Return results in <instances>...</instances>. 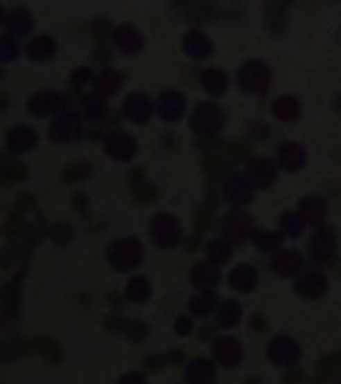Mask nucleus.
Instances as JSON below:
<instances>
[{"instance_id": "1a4fd4ad", "label": "nucleus", "mask_w": 341, "mask_h": 384, "mask_svg": "<svg viewBox=\"0 0 341 384\" xmlns=\"http://www.w3.org/2000/svg\"><path fill=\"white\" fill-rule=\"evenodd\" d=\"M252 232H254V223H252L249 215L229 213L224 218V235H227L229 243H246L252 237Z\"/></svg>"}, {"instance_id": "473e14b6", "label": "nucleus", "mask_w": 341, "mask_h": 384, "mask_svg": "<svg viewBox=\"0 0 341 384\" xmlns=\"http://www.w3.org/2000/svg\"><path fill=\"white\" fill-rule=\"evenodd\" d=\"M216 319H218V327H235L241 322V305L232 302V300L221 302L218 311H216Z\"/></svg>"}, {"instance_id": "c9c22d12", "label": "nucleus", "mask_w": 341, "mask_h": 384, "mask_svg": "<svg viewBox=\"0 0 341 384\" xmlns=\"http://www.w3.org/2000/svg\"><path fill=\"white\" fill-rule=\"evenodd\" d=\"M232 259V243L229 240H213L208 243V262H213L216 267Z\"/></svg>"}, {"instance_id": "72a5a7b5", "label": "nucleus", "mask_w": 341, "mask_h": 384, "mask_svg": "<svg viewBox=\"0 0 341 384\" xmlns=\"http://www.w3.org/2000/svg\"><path fill=\"white\" fill-rule=\"evenodd\" d=\"M98 87H101V95H115L123 87V74L115 68H104L98 74Z\"/></svg>"}, {"instance_id": "bb28decb", "label": "nucleus", "mask_w": 341, "mask_h": 384, "mask_svg": "<svg viewBox=\"0 0 341 384\" xmlns=\"http://www.w3.org/2000/svg\"><path fill=\"white\" fill-rule=\"evenodd\" d=\"M325 213H328V205H325L322 196H306V199H300V218L303 221L317 223V221L325 218Z\"/></svg>"}, {"instance_id": "0eeeda50", "label": "nucleus", "mask_w": 341, "mask_h": 384, "mask_svg": "<svg viewBox=\"0 0 341 384\" xmlns=\"http://www.w3.org/2000/svg\"><path fill=\"white\" fill-rule=\"evenodd\" d=\"M308 251H311V259L320 262V264L333 262V256H336V235H333V229H320L311 237Z\"/></svg>"}, {"instance_id": "2f4dec72", "label": "nucleus", "mask_w": 341, "mask_h": 384, "mask_svg": "<svg viewBox=\"0 0 341 384\" xmlns=\"http://www.w3.org/2000/svg\"><path fill=\"white\" fill-rule=\"evenodd\" d=\"M284 17H287V6L284 3H270L265 8V25L270 28V33H281L284 30Z\"/></svg>"}, {"instance_id": "393cba45", "label": "nucleus", "mask_w": 341, "mask_h": 384, "mask_svg": "<svg viewBox=\"0 0 341 384\" xmlns=\"http://www.w3.org/2000/svg\"><path fill=\"white\" fill-rule=\"evenodd\" d=\"M300 264H303V256L298 251H281V254H276V259L270 262L273 273H279V275H295L300 270Z\"/></svg>"}, {"instance_id": "b1692460", "label": "nucleus", "mask_w": 341, "mask_h": 384, "mask_svg": "<svg viewBox=\"0 0 341 384\" xmlns=\"http://www.w3.org/2000/svg\"><path fill=\"white\" fill-rule=\"evenodd\" d=\"M229 284H232V289H238V292H252L256 286V270L252 264H238V267L229 273Z\"/></svg>"}, {"instance_id": "8fccbe9b", "label": "nucleus", "mask_w": 341, "mask_h": 384, "mask_svg": "<svg viewBox=\"0 0 341 384\" xmlns=\"http://www.w3.org/2000/svg\"><path fill=\"white\" fill-rule=\"evenodd\" d=\"M33 202H36V199H33V194H19V196H17V202H14V213L11 215H25L30 208H33Z\"/></svg>"}, {"instance_id": "39448f33", "label": "nucleus", "mask_w": 341, "mask_h": 384, "mask_svg": "<svg viewBox=\"0 0 341 384\" xmlns=\"http://www.w3.org/2000/svg\"><path fill=\"white\" fill-rule=\"evenodd\" d=\"M80 134H82V128H80V118H77L74 112H63V115H58L55 123L49 126V139H52V142H60V145H71V142H77Z\"/></svg>"}, {"instance_id": "13d9d810", "label": "nucleus", "mask_w": 341, "mask_h": 384, "mask_svg": "<svg viewBox=\"0 0 341 384\" xmlns=\"http://www.w3.org/2000/svg\"><path fill=\"white\" fill-rule=\"evenodd\" d=\"M170 360H172V363H183V351H172Z\"/></svg>"}, {"instance_id": "ddd939ff", "label": "nucleus", "mask_w": 341, "mask_h": 384, "mask_svg": "<svg viewBox=\"0 0 341 384\" xmlns=\"http://www.w3.org/2000/svg\"><path fill=\"white\" fill-rule=\"evenodd\" d=\"M128 188H131L134 202H139V205H145V202L156 199V185H153V183H148L145 170H131L128 172Z\"/></svg>"}, {"instance_id": "9b49d317", "label": "nucleus", "mask_w": 341, "mask_h": 384, "mask_svg": "<svg viewBox=\"0 0 341 384\" xmlns=\"http://www.w3.org/2000/svg\"><path fill=\"white\" fill-rule=\"evenodd\" d=\"M104 147H107V153H110L115 161H128V158H134V153H137V142H134L128 134H123V131H112V134L107 136Z\"/></svg>"}, {"instance_id": "2eb2a0df", "label": "nucleus", "mask_w": 341, "mask_h": 384, "mask_svg": "<svg viewBox=\"0 0 341 384\" xmlns=\"http://www.w3.org/2000/svg\"><path fill=\"white\" fill-rule=\"evenodd\" d=\"M295 292L306 300L322 298V295L328 292V278H325L322 273H306L298 284H295Z\"/></svg>"}, {"instance_id": "f03ea898", "label": "nucleus", "mask_w": 341, "mask_h": 384, "mask_svg": "<svg viewBox=\"0 0 341 384\" xmlns=\"http://www.w3.org/2000/svg\"><path fill=\"white\" fill-rule=\"evenodd\" d=\"M150 235H153V243L161 246V248H172L180 243V223L177 218L170 213H159L150 221Z\"/></svg>"}, {"instance_id": "cd10ccee", "label": "nucleus", "mask_w": 341, "mask_h": 384, "mask_svg": "<svg viewBox=\"0 0 341 384\" xmlns=\"http://www.w3.org/2000/svg\"><path fill=\"white\" fill-rule=\"evenodd\" d=\"M218 281H221V278H218V270H216L213 262H202V264H197V267L191 270V284H194V286L211 289Z\"/></svg>"}, {"instance_id": "412c9836", "label": "nucleus", "mask_w": 341, "mask_h": 384, "mask_svg": "<svg viewBox=\"0 0 341 384\" xmlns=\"http://www.w3.org/2000/svg\"><path fill=\"white\" fill-rule=\"evenodd\" d=\"M183 49H186L189 57H194V60H205V57H211L213 44H211V39H208L205 33L191 30V33H186V39H183Z\"/></svg>"}, {"instance_id": "f3484780", "label": "nucleus", "mask_w": 341, "mask_h": 384, "mask_svg": "<svg viewBox=\"0 0 341 384\" xmlns=\"http://www.w3.org/2000/svg\"><path fill=\"white\" fill-rule=\"evenodd\" d=\"M224 194H227V199L235 202V205L252 202V183H249V177H246V174H232V177L224 183Z\"/></svg>"}, {"instance_id": "7ed1b4c3", "label": "nucleus", "mask_w": 341, "mask_h": 384, "mask_svg": "<svg viewBox=\"0 0 341 384\" xmlns=\"http://www.w3.org/2000/svg\"><path fill=\"white\" fill-rule=\"evenodd\" d=\"M224 126V112L213 104H200L191 115V128L202 136H216Z\"/></svg>"}, {"instance_id": "37998d69", "label": "nucleus", "mask_w": 341, "mask_h": 384, "mask_svg": "<svg viewBox=\"0 0 341 384\" xmlns=\"http://www.w3.org/2000/svg\"><path fill=\"white\" fill-rule=\"evenodd\" d=\"M82 107H85L87 118H101L104 115V98H101V93H87L85 98H82Z\"/></svg>"}, {"instance_id": "a19ab883", "label": "nucleus", "mask_w": 341, "mask_h": 384, "mask_svg": "<svg viewBox=\"0 0 341 384\" xmlns=\"http://www.w3.org/2000/svg\"><path fill=\"white\" fill-rule=\"evenodd\" d=\"M85 177H90V164L87 161H74V164H69L63 170V180L66 183H77V180H85Z\"/></svg>"}, {"instance_id": "6ab92c4d", "label": "nucleus", "mask_w": 341, "mask_h": 384, "mask_svg": "<svg viewBox=\"0 0 341 384\" xmlns=\"http://www.w3.org/2000/svg\"><path fill=\"white\" fill-rule=\"evenodd\" d=\"M28 109H30V115H36V118H46V115H52V112H58V109H63V98L58 95V93H36L30 101H28Z\"/></svg>"}, {"instance_id": "c756f323", "label": "nucleus", "mask_w": 341, "mask_h": 384, "mask_svg": "<svg viewBox=\"0 0 341 384\" xmlns=\"http://www.w3.org/2000/svg\"><path fill=\"white\" fill-rule=\"evenodd\" d=\"M180 11L186 14V19H194V22H211L216 17V6L211 3H186L180 6Z\"/></svg>"}, {"instance_id": "6e6552de", "label": "nucleus", "mask_w": 341, "mask_h": 384, "mask_svg": "<svg viewBox=\"0 0 341 384\" xmlns=\"http://www.w3.org/2000/svg\"><path fill=\"white\" fill-rule=\"evenodd\" d=\"M22 354H39L49 365H58L63 360V349L52 338H25L22 341Z\"/></svg>"}, {"instance_id": "4be33fe9", "label": "nucleus", "mask_w": 341, "mask_h": 384, "mask_svg": "<svg viewBox=\"0 0 341 384\" xmlns=\"http://www.w3.org/2000/svg\"><path fill=\"white\" fill-rule=\"evenodd\" d=\"M279 164L287 172H298L306 164V150L300 147L298 142H284L279 147Z\"/></svg>"}, {"instance_id": "a878e982", "label": "nucleus", "mask_w": 341, "mask_h": 384, "mask_svg": "<svg viewBox=\"0 0 341 384\" xmlns=\"http://www.w3.org/2000/svg\"><path fill=\"white\" fill-rule=\"evenodd\" d=\"M298 115H300V101L295 95H281V98L273 101V118L290 123V120H295Z\"/></svg>"}, {"instance_id": "ea45409f", "label": "nucleus", "mask_w": 341, "mask_h": 384, "mask_svg": "<svg viewBox=\"0 0 341 384\" xmlns=\"http://www.w3.org/2000/svg\"><path fill=\"white\" fill-rule=\"evenodd\" d=\"M126 295H128V300H134V302H145V300L150 298V284H148V278H134V281L128 284Z\"/></svg>"}, {"instance_id": "c85d7f7f", "label": "nucleus", "mask_w": 341, "mask_h": 384, "mask_svg": "<svg viewBox=\"0 0 341 384\" xmlns=\"http://www.w3.org/2000/svg\"><path fill=\"white\" fill-rule=\"evenodd\" d=\"M55 49H58V46H55V39H52V36H39V39H33V42L28 44L25 52H28L30 60H49V57L55 55Z\"/></svg>"}, {"instance_id": "9d476101", "label": "nucleus", "mask_w": 341, "mask_h": 384, "mask_svg": "<svg viewBox=\"0 0 341 384\" xmlns=\"http://www.w3.org/2000/svg\"><path fill=\"white\" fill-rule=\"evenodd\" d=\"M246 177L256 188H270L276 183V167L268 158H252L249 167H246Z\"/></svg>"}, {"instance_id": "09e8293b", "label": "nucleus", "mask_w": 341, "mask_h": 384, "mask_svg": "<svg viewBox=\"0 0 341 384\" xmlns=\"http://www.w3.org/2000/svg\"><path fill=\"white\" fill-rule=\"evenodd\" d=\"M17 55H19V46L14 44V39H3V42H0V57H3V63L14 60Z\"/></svg>"}, {"instance_id": "aec40b11", "label": "nucleus", "mask_w": 341, "mask_h": 384, "mask_svg": "<svg viewBox=\"0 0 341 384\" xmlns=\"http://www.w3.org/2000/svg\"><path fill=\"white\" fill-rule=\"evenodd\" d=\"M123 112H126L128 120H134V123H145V120L153 115V104H150V98H148L145 93H134V95H128L126 98Z\"/></svg>"}, {"instance_id": "5fc2aeb1", "label": "nucleus", "mask_w": 341, "mask_h": 384, "mask_svg": "<svg viewBox=\"0 0 341 384\" xmlns=\"http://www.w3.org/2000/svg\"><path fill=\"white\" fill-rule=\"evenodd\" d=\"M74 208L80 210L82 215H87V199H85V194H74Z\"/></svg>"}, {"instance_id": "f704fd0d", "label": "nucleus", "mask_w": 341, "mask_h": 384, "mask_svg": "<svg viewBox=\"0 0 341 384\" xmlns=\"http://www.w3.org/2000/svg\"><path fill=\"white\" fill-rule=\"evenodd\" d=\"M202 87H205L211 95H224V90H227V74L218 71V68H208V71L202 74Z\"/></svg>"}, {"instance_id": "a18cd8bd", "label": "nucleus", "mask_w": 341, "mask_h": 384, "mask_svg": "<svg viewBox=\"0 0 341 384\" xmlns=\"http://www.w3.org/2000/svg\"><path fill=\"white\" fill-rule=\"evenodd\" d=\"M303 218L300 215H295V213H284L281 215V229L290 235V237H300V232H303Z\"/></svg>"}, {"instance_id": "bf43d9fd", "label": "nucleus", "mask_w": 341, "mask_h": 384, "mask_svg": "<svg viewBox=\"0 0 341 384\" xmlns=\"http://www.w3.org/2000/svg\"><path fill=\"white\" fill-rule=\"evenodd\" d=\"M336 104H339V109H341V95H339V98H336Z\"/></svg>"}, {"instance_id": "864d4df0", "label": "nucleus", "mask_w": 341, "mask_h": 384, "mask_svg": "<svg viewBox=\"0 0 341 384\" xmlns=\"http://www.w3.org/2000/svg\"><path fill=\"white\" fill-rule=\"evenodd\" d=\"M175 330H177L180 336H189V333H191V322H189L186 316H180V319L175 322Z\"/></svg>"}, {"instance_id": "a211bd4d", "label": "nucleus", "mask_w": 341, "mask_h": 384, "mask_svg": "<svg viewBox=\"0 0 341 384\" xmlns=\"http://www.w3.org/2000/svg\"><path fill=\"white\" fill-rule=\"evenodd\" d=\"M112 42L118 46V52H123V55H137V52L142 49V33H139L137 28H131V25H121V28L112 33Z\"/></svg>"}, {"instance_id": "f257e3e1", "label": "nucleus", "mask_w": 341, "mask_h": 384, "mask_svg": "<svg viewBox=\"0 0 341 384\" xmlns=\"http://www.w3.org/2000/svg\"><path fill=\"white\" fill-rule=\"evenodd\" d=\"M107 256H110V264L115 270H131L142 262V246L131 237H121L107 248Z\"/></svg>"}, {"instance_id": "4c0bfd02", "label": "nucleus", "mask_w": 341, "mask_h": 384, "mask_svg": "<svg viewBox=\"0 0 341 384\" xmlns=\"http://www.w3.org/2000/svg\"><path fill=\"white\" fill-rule=\"evenodd\" d=\"M213 302H216V298L211 292H202V295H194V298H191L189 308H191V313H197V316H208V313L213 311Z\"/></svg>"}, {"instance_id": "49530a36", "label": "nucleus", "mask_w": 341, "mask_h": 384, "mask_svg": "<svg viewBox=\"0 0 341 384\" xmlns=\"http://www.w3.org/2000/svg\"><path fill=\"white\" fill-rule=\"evenodd\" d=\"M279 246H281V235H276V232H259L256 235V248L259 251H273Z\"/></svg>"}, {"instance_id": "e433bc0d", "label": "nucleus", "mask_w": 341, "mask_h": 384, "mask_svg": "<svg viewBox=\"0 0 341 384\" xmlns=\"http://www.w3.org/2000/svg\"><path fill=\"white\" fill-rule=\"evenodd\" d=\"M22 180H28V170L22 167V164H3V174H0V183L3 185H14V183H22Z\"/></svg>"}, {"instance_id": "603ef678", "label": "nucleus", "mask_w": 341, "mask_h": 384, "mask_svg": "<svg viewBox=\"0 0 341 384\" xmlns=\"http://www.w3.org/2000/svg\"><path fill=\"white\" fill-rule=\"evenodd\" d=\"M164 363H167L164 357H148V360H145V368L156 374V371H161V368H164Z\"/></svg>"}, {"instance_id": "7c9ffc66", "label": "nucleus", "mask_w": 341, "mask_h": 384, "mask_svg": "<svg viewBox=\"0 0 341 384\" xmlns=\"http://www.w3.org/2000/svg\"><path fill=\"white\" fill-rule=\"evenodd\" d=\"M186 379H189V382H213L216 379L213 365H211L208 360H194V363L186 368Z\"/></svg>"}, {"instance_id": "f8f14e48", "label": "nucleus", "mask_w": 341, "mask_h": 384, "mask_svg": "<svg viewBox=\"0 0 341 384\" xmlns=\"http://www.w3.org/2000/svg\"><path fill=\"white\" fill-rule=\"evenodd\" d=\"M36 142H39L36 131L28 126H14L8 131V136H6V147L11 153H28V150L36 147Z\"/></svg>"}, {"instance_id": "423d86ee", "label": "nucleus", "mask_w": 341, "mask_h": 384, "mask_svg": "<svg viewBox=\"0 0 341 384\" xmlns=\"http://www.w3.org/2000/svg\"><path fill=\"white\" fill-rule=\"evenodd\" d=\"M268 357L276 363V365H284V368H290V365H295L300 360V346L290 336H276L270 346H268Z\"/></svg>"}, {"instance_id": "3c124183", "label": "nucleus", "mask_w": 341, "mask_h": 384, "mask_svg": "<svg viewBox=\"0 0 341 384\" xmlns=\"http://www.w3.org/2000/svg\"><path fill=\"white\" fill-rule=\"evenodd\" d=\"M90 80H93V74H90V68H80V71H74V74H71V85H74V87L87 85Z\"/></svg>"}, {"instance_id": "4d7b16f0", "label": "nucleus", "mask_w": 341, "mask_h": 384, "mask_svg": "<svg viewBox=\"0 0 341 384\" xmlns=\"http://www.w3.org/2000/svg\"><path fill=\"white\" fill-rule=\"evenodd\" d=\"M142 379H145L142 374H126V376H123V382H142Z\"/></svg>"}, {"instance_id": "4468645a", "label": "nucleus", "mask_w": 341, "mask_h": 384, "mask_svg": "<svg viewBox=\"0 0 341 384\" xmlns=\"http://www.w3.org/2000/svg\"><path fill=\"white\" fill-rule=\"evenodd\" d=\"M183 112H186V98L180 95V93H175V90H167V93H161L159 95V115L164 118V120H180L183 118Z\"/></svg>"}, {"instance_id": "6e6d98bb", "label": "nucleus", "mask_w": 341, "mask_h": 384, "mask_svg": "<svg viewBox=\"0 0 341 384\" xmlns=\"http://www.w3.org/2000/svg\"><path fill=\"white\" fill-rule=\"evenodd\" d=\"M254 330H256V333H265V330H268V322H265V316H259V313H256V316H254Z\"/></svg>"}, {"instance_id": "dca6fc26", "label": "nucleus", "mask_w": 341, "mask_h": 384, "mask_svg": "<svg viewBox=\"0 0 341 384\" xmlns=\"http://www.w3.org/2000/svg\"><path fill=\"white\" fill-rule=\"evenodd\" d=\"M213 354L224 368H235L243 357V349H241V341H235V338H218L213 343Z\"/></svg>"}, {"instance_id": "5701e85b", "label": "nucleus", "mask_w": 341, "mask_h": 384, "mask_svg": "<svg viewBox=\"0 0 341 384\" xmlns=\"http://www.w3.org/2000/svg\"><path fill=\"white\" fill-rule=\"evenodd\" d=\"M3 22H6L8 33H14V36H28L30 28H33V17H30L28 8H14V11H8Z\"/></svg>"}, {"instance_id": "de8ad7c7", "label": "nucleus", "mask_w": 341, "mask_h": 384, "mask_svg": "<svg viewBox=\"0 0 341 384\" xmlns=\"http://www.w3.org/2000/svg\"><path fill=\"white\" fill-rule=\"evenodd\" d=\"M123 333L128 336V341H142V338L148 336V327H145L142 322H128Z\"/></svg>"}, {"instance_id": "20e7f679", "label": "nucleus", "mask_w": 341, "mask_h": 384, "mask_svg": "<svg viewBox=\"0 0 341 384\" xmlns=\"http://www.w3.org/2000/svg\"><path fill=\"white\" fill-rule=\"evenodd\" d=\"M238 82L246 93H265L270 87V71L259 60H252L238 71Z\"/></svg>"}, {"instance_id": "58836bf2", "label": "nucleus", "mask_w": 341, "mask_h": 384, "mask_svg": "<svg viewBox=\"0 0 341 384\" xmlns=\"http://www.w3.org/2000/svg\"><path fill=\"white\" fill-rule=\"evenodd\" d=\"M341 368V360L339 354H333V357H325V360H320V365H317V382H325V379H333V374Z\"/></svg>"}, {"instance_id": "79ce46f5", "label": "nucleus", "mask_w": 341, "mask_h": 384, "mask_svg": "<svg viewBox=\"0 0 341 384\" xmlns=\"http://www.w3.org/2000/svg\"><path fill=\"white\" fill-rule=\"evenodd\" d=\"M17 292H19V278H14L6 289H3V302H6V319H11L14 316V311H17Z\"/></svg>"}, {"instance_id": "c03bdc74", "label": "nucleus", "mask_w": 341, "mask_h": 384, "mask_svg": "<svg viewBox=\"0 0 341 384\" xmlns=\"http://www.w3.org/2000/svg\"><path fill=\"white\" fill-rule=\"evenodd\" d=\"M49 237H52L55 243L66 246V243L74 240V229H71V223H55V226H49Z\"/></svg>"}]
</instances>
